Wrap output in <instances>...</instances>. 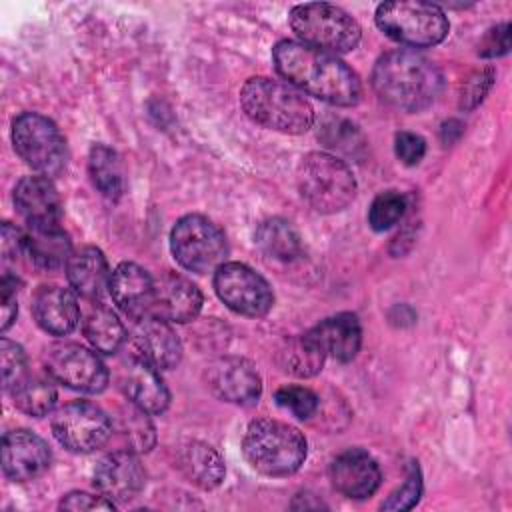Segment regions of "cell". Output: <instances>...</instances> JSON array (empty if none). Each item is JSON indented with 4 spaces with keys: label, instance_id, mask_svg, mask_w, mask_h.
<instances>
[{
    "label": "cell",
    "instance_id": "cell-43",
    "mask_svg": "<svg viewBox=\"0 0 512 512\" xmlns=\"http://www.w3.org/2000/svg\"><path fill=\"white\" fill-rule=\"evenodd\" d=\"M26 250V234L12 226L10 222L2 224V260L12 262L18 258V254Z\"/></svg>",
    "mask_w": 512,
    "mask_h": 512
},
{
    "label": "cell",
    "instance_id": "cell-6",
    "mask_svg": "<svg viewBox=\"0 0 512 512\" xmlns=\"http://www.w3.org/2000/svg\"><path fill=\"white\" fill-rule=\"evenodd\" d=\"M292 32L302 44L330 52H350L362 38L360 24L342 8L326 2L298 4L288 14Z\"/></svg>",
    "mask_w": 512,
    "mask_h": 512
},
{
    "label": "cell",
    "instance_id": "cell-11",
    "mask_svg": "<svg viewBox=\"0 0 512 512\" xmlns=\"http://www.w3.org/2000/svg\"><path fill=\"white\" fill-rule=\"evenodd\" d=\"M52 434L70 452H92L108 442L112 422L96 404L76 400L56 410Z\"/></svg>",
    "mask_w": 512,
    "mask_h": 512
},
{
    "label": "cell",
    "instance_id": "cell-30",
    "mask_svg": "<svg viewBox=\"0 0 512 512\" xmlns=\"http://www.w3.org/2000/svg\"><path fill=\"white\" fill-rule=\"evenodd\" d=\"M88 174L96 190L110 198L118 200L124 190V178H122V166L118 160V154L104 146V144H94L88 154Z\"/></svg>",
    "mask_w": 512,
    "mask_h": 512
},
{
    "label": "cell",
    "instance_id": "cell-37",
    "mask_svg": "<svg viewBox=\"0 0 512 512\" xmlns=\"http://www.w3.org/2000/svg\"><path fill=\"white\" fill-rule=\"evenodd\" d=\"M322 140L326 142V146L330 148H336V150H342L346 154H354L358 146L364 144L362 140V134L358 132V128L348 122V120H336L334 126L326 124L324 126V136Z\"/></svg>",
    "mask_w": 512,
    "mask_h": 512
},
{
    "label": "cell",
    "instance_id": "cell-18",
    "mask_svg": "<svg viewBox=\"0 0 512 512\" xmlns=\"http://www.w3.org/2000/svg\"><path fill=\"white\" fill-rule=\"evenodd\" d=\"M382 474L378 462L362 448H348L330 464V482L346 498L362 500L380 486Z\"/></svg>",
    "mask_w": 512,
    "mask_h": 512
},
{
    "label": "cell",
    "instance_id": "cell-21",
    "mask_svg": "<svg viewBox=\"0 0 512 512\" xmlns=\"http://www.w3.org/2000/svg\"><path fill=\"white\" fill-rule=\"evenodd\" d=\"M114 304L132 320L148 316L154 302V278L134 262H122L114 268L108 282Z\"/></svg>",
    "mask_w": 512,
    "mask_h": 512
},
{
    "label": "cell",
    "instance_id": "cell-38",
    "mask_svg": "<svg viewBox=\"0 0 512 512\" xmlns=\"http://www.w3.org/2000/svg\"><path fill=\"white\" fill-rule=\"evenodd\" d=\"M494 80V70L492 68H484L474 72L464 84H462V92H460V106L470 110L474 108L490 90Z\"/></svg>",
    "mask_w": 512,
    "mask_h": 512
},
{
    "label": "cell",
    "instance_id": "cell-5",
    "mask_svg": "<svg viewBox=\"0 0 512 512\" xmlns=\"http://www.w3.org/2000/svg\"><path fill=\"white\" fill-rule=\"evenodd\" d=\"M300 196L320 214L344 210L356 196L352 170L328 152L306 154L296 170Z\"/></svg>",
    "mask_w": 512,
    "mask_h": 512
},
{
    "label": "cell",
    "instance_id": "cell-32",
    "mask_svg": "<svg viewBox=\"0 0 512 512\" xmlns=\"http://www.w3.org/2000/svg\"><path fill=\"white\" fill-rule=\"evenodd\" d=\"M120 434L132 452H148L154 446V426L148 412L132 402L120 412Z\"/></svg>",
    "mask_w": 512,
    "mask_h": 512
},
{
    "label": "cell",
    "instance_id": "cell-4",
    "mask_svg": "<svg viewBox=\"0 0 512 512\" xmlns=\"http://www.w3.org/2000/svg\"><path fill=\"white\" fill-rule=\"evenodd\" d=\"M248 464L264 476H290L306 460L304 434L280 420L258 418L248 424L242 438Z\"/></svg>",
    "mask_w": 512,
    "mask_h": 512
},
{
    "label": "cell",
    "instance_id": "cell-25",
    "mask_svg": "<svg viewBox=\"0 0 512 512\" xmlns=\"http://www.w3.org/2000/svg\"><path fill=\"white\" fill-rule=\"evenodd\" d=\"M66 276L76 294L94 300L110 282L106 256L96 246H86L74 252L66 264Z\"/></svg>",
    "mask_w": 512,
    "mask_h": 512
},
{
    "label": "cell",
    "instance_id": "cell-27",
    "mask_svg": "<svg viewBox=\"0 0 512 512\" xmlns=\"http://www.w3.org/2000/svg\"><path fill=\"white\" fill-rule=\"evenodd\" d=\"M258 248L280 262H294L302 256L304 246L298 230L284 218H268L256 230Z\"/></svg>",
    "mask_w": 512,
    "mask_h": 512
},
{
    "label": "cell",
    "instance_id": "cell-12",
    "mask_svg": "<svg viewBox=\"0 0 512 512\" xmlns=\"http://www.w3.org/2000/svg\"><path fill=\"white\" fill-rule=\"evenodd\" d=\"M44 364L52 380L72 390L96 394L102 392L108 384V370L96 352L74 342H60L50 346Z\"/></svg>",
    "mask_w": 512,
    "mask_h": 512
},
{
    "label": "cell",
    "instance_id": "cell-35",
    "mask_svg": "<svg viewBox=\"0 0 512 512\" xmlns=\"http://www.w3.org/2000/svg\"><path fill=\"white\" fill-rule=\"evenodd\" d=\"M420 494H422V476H420L418 464L412 462L410 468H408L406 480L394 492H390V496L382 502L380 508L388 510V512L410 510L418 502Z\"/></svg>",
    "mask_w": 512,
    "mask_h": 512
},
{
    "label": "cell",
    "instance_id": "cell-31",
    "mask_svg": "<svg viewBox=\"0 0 512 512\" xmlns=\"http://www.w3.org/2000/svg\"><path fill=\"white\" fill-rule=\"evenodd\" d=\"M12 400H14V406L28 414V416H46L52 412L54 404H56V388L52 384L50 378H44V376H30L26 374L12 390Z\"/></svg>",
    "mask_w": 512,
    "mask_h": 512
},
{
    "label": "cell",
    "instance_id": "cell-13",
    "mask_svg": "<svg viewBox=\"0 0 512 512\" xmlns=\"http://www.w3.org/2000/svg\"><path fill=\"white\" fill-rule=\"evenodd\" d=\"M52 460L44 438L30 430H10L2 438V470L14 482H26L42 476Z\"/></svg>",
    "mask_w": 512,
    "mask_h": 512
},
{
    "label": "cell",
    "instance_id": "cell-17",
    "mask_svg": "<svg viewBox=\"0 0 512 512\" xmlns=\"http://www.w3.org/2000/svg\"><path fill=\"white\" fill-rule=\"evenodd\" d=\"M120 388L126 398L148 414H160L170 404V392L162 382L158 368L132 352L120 370Z\"/></svg>",
    "mask_w": 512,
    "mask_h": 512
},
{
    "label": "cell",
    "instance_id": "cell-28",
    "mask_svg": "<svg viewBox=\"0 0 512 512\" xmlns=\"http://www.w3.org/2000/svg\"><path fill=\"white\" fill-rule=\"evenodd\" d=\"M324 358H326V354L310 338L308 332L302 336L288 338L278 350L280 368L298 378L316 376L322 370Z\"/></svg>",
    "mask_w": 512,
    "mask_h": 512
},
{
    "label": "cell",
    "instance_id": "cell-10",
    "mask_svg": "<svg viewBox=\"0 0 512 512\" xmlns=\"http://www.w3.org/2000/svg\"><path fill=\"white\" fill-rule=\"evenodd\" d=\"M214 290L230 310L250 318L266 316L274 304L270 284L240 262H224L214 270Z\"/></svg>",
    "mask_w": 512,
    "mask_h": 512
},
{
    "label": "cell",
    "instance_id": "cell-29",
    "mask_svg": "<svg viewBox=\"0 0 512 512\" xmlns=\"http://www.w3.org/2000/svg\"><path fill=\"white\" fill-rule=\"evenodd\" d=\"M84 336L98 352L114 354L124 344L126 330L110 308L96 304L90 308L84 320Z\"/></svg>",
    "mask_w": 512,
    "mask_h": 512
},
{
    "label": "cell",
    "instance_id": "cell-40",
    "mask_svg": "<svg viewBox=\"0 0 512 512\" xmlns=\"http://www.w3.org/2000/svg\"><path fill=\"white\" fill-rule=\"evenodd\" d=\"M60 510L84 512V510H114V502L106 496H96L88 492H70L60 500Z\"/></svg>",
    "mask_w": 512,
    "mask_h": 512
},
{
    "label": "cell",
    "instance_id": "cell-36",
    "mask_svg": "<svg viewBox=\"0 0 512 512\" xmlns=\"http://www.w3.org/2000/svg\"><path fill=\"white\" fill-rule=\"evenodd\" d=\"M0 366H2V386L4 390H12L28 372H26V356L20 344L2 338L0 340Z\"/></svg>",
    "mask_w": 512,
    "mask_h": 512
},
{
    "label": "cell",
    "instance_id": "cell-42",
    "mask_svg": "<svg viewBox=\"0 0 512 512\" xmlns=\"http://www.w3.org/2000/svg\"><path fill=\"white\" fill-rule=\"evenodd\" d=\"M0 304H2V322L0 328L6 332L18 312V300H16V278H12L8 272H4L0 280Z\"/></svg>",
    "mask_w": 512,
    "mask_h": 512
},
{
    "label": "cell",
    "instance_id": "cell-14",
    "mask_svg": "<svg viewBox=\"0 0 512 512\" xmlns=\"http://www.w3.org/2000/svg\"><path fill=\"white\" fill-rule=\"evenodd\" d=\"M210 390L232 404H254L262 392V380L252 362L238 356L218 358L208 366Z\"/></svg>",
    "mask_w": 512,
    "mask_h": 512
},
{
    "label": "cell",
    "instance_id": "cell-24",
    "mask_svg": "<svg viewBox=\"0 0 512 512\" xmlns=\"http://www.w3.org/2000/svg\"><path fill=\"white\" fill-rule=\"evenodd\" d=\"M176 466L196 486L212 490L224 480L226 468L222 456L206 442L188 440L176 452Z\"/></svg>",
    "mask_w": 512,
    "mask_h": 512
},
{
    "label": "cell",
    "instance_id": "cell-23",
    "mask_svg": "<svg viewBox=\"0 0 512 512\" xmlns=\"http://www.w3.org/2000/svg\"><path fill=\"white\" fill-rule=\"evenodd\" d=\"M308 334L326 356H332L340 362H350L362 344L360 322L350 312L324 318Z\"/></svg>",
    "mask_w": 512,
    "mask_h": 512
},
{
    "label": "cell",
    "instance_id": "cell-2",
    "mask_svg": "<svg viewBox=\"0 0 512 512\" xmlns=\"http://www.w3.org/2000/svg\"><path fill=\"white\" fill-rule=\"evenodd\" d=\"M372 86L380 100L406 110L428 108L442 90V72L424 54L398 48L382 54L372 70Z\"/></svg>",
    "mask_w": 512,
    "mask_h": 512
},
{
    "label": "cell",
    "instance_id": "cell-34",
    "mask_svg": "<svg viewBox=\"0 0 512 512\" xmlns=\"http://www.w3.org/2000/svg\"><path fill=\"white\" fill-rule=\"evenodd\" d=\"M274 400L280 408L292 412L300 420L310 418L318 410V396L306 386H282Z\"/></svg>",
    "mask_w": 512,
    "mask_h": 512
},
{
    "label": "cell",
    "instance_id": "cell-15",
    "mask_svg": "<svg viewBox=\"0 0 512 512\" xmlns=\"http://www.w3.org/2000/svg\"><path fill=\"white\" fill-rule=\"evenodd\" d=\"M146 472L132 450H116L104 456L94 468L96 490L112 502H128L140 494Z\"/></svg>",
    "mask_w": 512,
    "mask_h": 512
},
{
    "label": "cell",
    "instance_id": "cell-33",
    "mask_svg": "<svg viewBox=\"0 0 512 512\" xmlns=\"http://www.w3.org/2000/svg\"><path fill=\"white\" fill-rule=\"evenodd\" d=\"M406 212V196L396 190H386L374 198L368 210V224L376 232H384L398 224Z\"/></svg>",
    "mask_w": 512,
    "mask_h": 512
},
{
    "label": "cell",
    "instance_id": "cell-22",
    "mask_svg": "<svg viewBox=\"0 0 512 512\" xmlns=\"http://www.w3.org/2000/svg\"><path fill=\"white\" fill-rule=\"evenodd\" d=\"M36 324L54 336L70 334L80 320V308L74 292L62 286H42L32 300Z\"/></svg>",
    "mask_w": 512,
    "mask_h": 512
},
{
    "label": "cell",
    "instance_id": "cell-7",
    "mask_svg": "<svg viewBox=\"0 0 512 512\" xmlns=\"http://www.w3.org/2000/svg\"><path fill=\"white\" fill-rule=\"evenodd\" d=\"M374 20L386 36L412 48L434 46L450 30V22L440 6L418 0L382 2L376 8Z\"/></svg>",
    "mask_w": 512,
    "mask_h": 512
},
{
    "label": "cell",
    "instance_id": "cell-41",
    "mask_svg": "<svg viewBox=\"0 0 512 512\" xmlns=\"http://www.w3.org/2000/svg\"><path fill=\"white\" fill-rule=\"evenodd\" d=\"M508 48H510V24L504 22V24L488 30V34L480 42L478 54L484 58H494V56L506 54Z\"/></svg>",
    "mask_w": 512,
    "mask_h": 512
},
{
    "label": "cell",
    "instance_id": "cell-9",
    "mask_svg": "<svg viewBox=\"0 0 512 512\" xmlns=\"http://www.w3.org/2000/svg\"><path fill=\"white\" fill-rule=\"evenodd\" d=\"M12 144L16 154L42 176H56L66 164L64 136L50 118L38 112H22L14 118Z\"/></svg>",
    "mask_w": 512,
    "mask_h": 512
},
{
    "label": "cell",
    "instance_id": "cell-3",
    "mask_svg": "<svg viewBox=\"0 0 512 512\" xmlns=\"http://www.w3.org/2000/svg\"><path fill=\"white\" fill-rule=\"evenodd\" d=\"M240 104L254 124L268 130L302 134L314 124L312 104L288 82L264 76L250 78L240 90Z\"/></svg>",
    "mask_w": 512,
    "mask_h": 512
},
{
    "label": "cell",
    "instance_id": "cell-19",
    "mask_svg": "<svg viewBox=\"0 0 512 512\" xmlns=\"http://www.w3.org/2000/svg\"><path fill=\"white\" fill-rule=\"evenodd\" d=\"M14 204L28 228L60 226L62 202L48 176H24L14 188Z\"/></svg>",
    "mask_w": 512,
    "mask_h": 512
},
{
    "label": "cell",
    "instance_id": "cell-16",
    "mask_svg": "<svg viewBox=\"0 0 512 512\" xmlns=\"http://www.w3.org/2000/svg\"><path fill=\"white\" fill-rule=\"evenodd\" d=\"M202 308L200 288L178 272H162L154 278V302L152 316L166 322L184 324L198 316Z\"/></svg>",
    "mask_w": 512,
    "mask_h": 512
},
{
    "label": "cell",
    "instance_id": "cell-1",
    "mask_svg": "<svg viewBox=\"0 0 512 512\" xmlns=\"http://www.w3.org/2000/svg\"><path fill=\"white\" fill-rule=\"evenodd\" d=\"M278 74L290 86L334 106H354L362 86L352 68L330 52L310 48L302 42L282 40L272 50Z\"/></svg>",
    "mask_w": 512,
    "mask_h": 512
},
{
    "label": "cell",
    "instance_id": "cell-26",
    "mask_svg": "<svg viewBox=\"0 0 512 512\" xmlns=\"http://www.w3.org/2000/svg\"><path fill=\"white\" fill-rule=\"evenodd\" d=\"M26 252L38 268L56 270L68 264L72 256V244L60 226L30 228L26 232Z\"/></svg>",
    "mask_w": 512,
    "mask_h": 512
},
{
    "label": "cell",
    "instance_id": "cell-20",
    "mask_svg": "<svg viewBox=\"0 0 512 512\" xmlns=\"http://www.w3.org/2000/svg\"><path fill=\"white\" fill-rule=\"evenodd\" d=\"M134 352L158 370H170L182 358V344L170 322L148 314L134 320Z\"/></svg>",
    "mask_w": 512,
    "mask_h": 512
},
{
    "label": "cell",
    "instance_id": "cell-39",
    "mask_svg": "<svg viewBox=\"0 0 512 512\" xmlns=\"http://www.w3.org/2000/svg\"><path fill=\"white\" fill-rule=\"evenodd\" d=\"M394 150L402 164L416 166L426 154V140L414 132H398L394 138Z\"/></svg>",
    "mask_w": 512,
    "mask_h": 512
},
{
    "label": "cell",
    "instance_id": "cell-8",
    "mask_svg": "<svg viewBox=\"0 0 512 512\" xmlns=\"http://www.w3.org/2000/svg\"><path fill=\"white\" fill-rule=\"evenodd\" d=\"M170 248L176 262L196 274H206L224 264L228 244L224 232L206 216L188 214L170 232Z\"/></svg>",
    "mask_w": 512,
    "mask_h": 512
}]
</instances>
